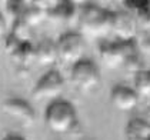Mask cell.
<instances>
[{
  "label": "cell",
  "instance_id": "obj_12",
  "mask_svg": "<svg viewBox=\"0 0 150 140\" xmlns=\"http://www.w3.org/2000/svg\"><path fill=\"white\" fill-rule=\"evenodd\" d=\"M12 59L17 63V64H22V66H27L33 59H36V53H35V46L26 40L22 42L20 46L14 50V53L12 54Z\"/></svg>",
  "mask_w": 150,
  "mask_h": 140
},
{
  "label": "cell",
  "instance_id": "obj_15",
  "mask_svg": "<svg viewBox=\"0 0 150 140\" xmlns=\"http://www.w3.org/2000/svg\"><path fill=\"white\" fill-rule=\"evenodd\" d=\"M4 30H6V20H4V16L0 13V37L3 36Z\"/></svg>",
  "mask_w": 150,
  "mask_h": 140
},
{
  "label": "cell",
  "instance_id": "obj_7",
  "mask_svg": "<svg viewBox=\"0 0 150 140\" xmlns=\"http://www.w3.org/2000/svg\"><path fill=\"white\" fill-rule=\"evenodd\" d=\"M1 110L4 115L10 116L12 119L17 120V123H20L24 127H29L35 123L36 113L30 103H27L23 99H7L3 102Z\"/></svg>",
  "mask_w": 150,
  "mask_h": 140
},
{
  "label": "cell",
  "instance_id": "obj_16",
  "mask_svg": "<svg viewBox=\"0 0 150 140\" xmlns=\"http://www.w3.org/2000/svg\"><path fill=\"white\" fill-rule=\"evenodd\" d=\"M3 140H24L22 136H17V134H10V136H6Z\"/></svg>",
  "mask_w": 150,
  "mask_h": 140
},
{
  "label": "cell",
  "instance_id": "obj_3",
  "mask_svg": "<svg viewBox=\"0 0 150 140\" xmlns=\"http://www.w3.org/2000/svg\"><path fill=\"white\" fill-rule=\"evenodd\" d=\"M70 77L73 84L84 93L96 90L100 84V71L92 60L87 59H83L71 67Z\"/></svg>",
  "mask_w": 150,
  "mask_h": 140
},
{
  "label": "cell",
  "instance_id": "obj_17",
  "mask_svg": "<svg viewBox=\"0 0 150 140\" xmlns=\"http://www.w3.org/2000/svg\"><path fill=\"white\" fill-rule=\"evenodd\" d=\"M149 140H150V139H149Z\"/></svg>",
  "mask_w": 150,
  "mask_h": 140
},
{
  "label": "cell",
  "instance_id": "obj_5",
  "mask_svg": "<svg viewBox=\"0 0 150 140\" xmlns=\"http://www.w3.org/2000/svg\"><path fill=\"white\" fill-rule=\"evenodd\" d=\"M134 56V43H123V42H113V43H103L100 46V57L102 62L109 69H117L126 64L129 59Z\"/></svg>",
  "mask_w": 150,
  "mask_h": 140
},
{
  "label": "cell",
  "instance_id": "obj_2",
  "mask_svg": "<svg viewBox=\"0 0 150 140\" xmlns=\"http://www.w3.org/2000/svg\"><path fill=\"white\" fill-rule=\"evenodd\" d=\"M47 127L54 133H67L74 127L77 122V115L74 106L66 100L52 102L45 116Z\"/></svg>",
  "mask_w": 150,
  "mask_h": 140
},
{
  "label": "cell",
  "instance_id": "obj_4",
  "mask_svg": "<svg viewBox=\"0 0 150 140\" xmlns=\"http://www.w3.org/2000/svg\"><path fill=\"white\" fill-rule=\"evenodd\" d=\"M56 45H57L59 59L62 62L74 66L76 63L83 60L86 43L84 37L80 33H64L59 37Z\"/></svg>",
  "mask_w": 150,
  "mask_h": 140
},
{
  "label": "cell",
  "instance_id": "obj_6",
  "mask_svg": "<svg viewBox=\"0 0 150 140\" xmlns=\"http://www.w3.org/2000/svg\"><path fill=\"white\" fill-rule=\"evenodd\" d=\"M64 90V80L57 70H49L39 79L33 89L36 100H53L57 99Z\"/></svg>",
  "mask_w": 150,
  "mask_h": 140
},
{
  "label": "cell",
  "instance_id": "obj_11",
  "mask_svg": "<svg viewBox=\"0 0 150 140\" xmlns=\"http://www.w3.org/2000/svg\"><path fill=\"white\" fill-rule=\"evenodd\" d=\"M126 134L129 140H149L150 123L143 119H132L126 127Z\"/></svg>",
  "mask_w": 150,
  "mask_h": 140
},
{
  "label": "cell",
  "instance_id": "obj_9",
  "mask_svg": "<svg viewBox=\"0 0 150 140\" xmlns=\"http://www.w3.org/2000/svg\"><path fill=\"white\" fill-rule=\"evenodd\" d=\"M112 105L115 106L120 112H130L136 109L139 103V94L134 89L125 86V84H117L113 87L112 94H110Z\"/></svg>",
  "mask_w": 150,
  "mask_h": 140
},
{
  "label": "cell",
  "instance_id": "obj_10",
  "mask_svg": "<svg viewBox=\"0 0 150 140\" xmlns=\"http://www.w3.org/2000/svg\"><path fill=\"white\" fill-rule=\"evenodd\" d=\"M35 53H36V60L42 66L53 64L59 59L57 45L52 39H42L37 43V46L35 47Z\"/></svg>",
  "mask_w": 150,
  "mask_h": 140
},
{
  "label": "cell",
  "instance_id": "obj_13",
  "mask_svg": "<svg viewBox=\"0 0 150 140\" xmlns=\"http://www.w3.org/2000/svg\"><path fill=\"white\" fill-rule=\"evenodd\" d=\"M45 16H46V12H45L42 7H39L36 3H33V4L24 7L23 16H22V22H23L27 27H35V26L42 23V20L45 19Z\"/></svg>",
  "mask_w": 150,
  "mask_h": 140
},
{
  "label": "cell",
  "instance_id": "obj_8",
  "mask_svg": "<svg viewBox=\"0 0 150 140\" xmlns=\"http://www.w3.org/2000/svg\"><path fill=\"white\" fill-rule=\"evenodd\" d=\"M113 33L119 39V42H134L137 35V17L129 12H115Z\"/></svg>",
  "mask_w": 150,
  "mask_h": 140
},
{
  "label": "cell",
  "instance_id": "obj_14",
  "mask_svg": "<svg viewBox=\"0 0 150 140\" xmlns=\"http://www.w3.org/2000/svg\"><path fill=\"white\" fill-rule=\"evenodd\" d=\"M134 90L139 96L150 99V70H140L136 73Z\"/></svg>",
  "mask_w": 150,
  "mask_h": 140
},
{
  "label": "cell",
  "instance_id": "obj_1",
  "mask_svg": "<svg viewBox=\"0 0 150 140\" xmlns=\"http://www.w3.org/2000/svg\"><path fill=\"white\" fill-rule=\"evenodd\" d=\"M115 12H110L96 4H86L80 12L79 23L83 33L90 37H104L113 32Z\"/></svg>",
  "mask_w": 150,
  "mask_h": 140
}]
</instances>
